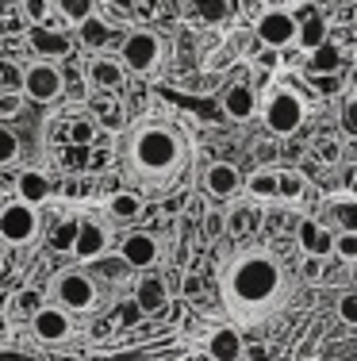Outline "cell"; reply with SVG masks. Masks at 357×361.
Returning a JSON list of instances; mask_svg holds the SVG:
<instances>
[{
	"mask_svg": "<svg viewBox=\"0 0 357 361\" xmlns=\"http://www.w3.org/2000/svg\"><path fill=\"white\" fill-rule=\"evenodd\" d=\"M192 8H196V16L208 20V23L231 20V4H227V0H192Z\"/></svg>",
	"mask_w": 357,
	"mask_h": 361,
	"instance_id": "cell-26",
	"label": "cell"
},
{
	"mask_svg": "<svg viewBox=\"0 0 357 361\" xmlns=\"http://www.w3.org/2000/svg\"><path fill=\"white\" fill-rule=\"evenodd\" d=\"M46 196H50V180H46V173H39V169H23V173L15 177V200H23V204H31V208H39Z\"/></svg>",
	"mask_w": 357,
	"mask_h": 361,
	"instance_id": "cell-16",
	"label": "cell"
},
{
	"mask_svg": "<svg viewBox=\"0 0 357 361\" xmlns=\"http://www.w3.org/2000/svg\"><path fill=\"white\" fill-rule=\"evenodd\" d=\"M108 250V227L104 223H92V219H81V231H77V243H73V257L77 262H96L104 257Z\"/></svg>",
	"mask_w": 357,
	"mask_h": 361,
	"instance_id": "cell-12",
	"label": "cell"
},
{
	"mask_svg": "<svg viewBox=\"0 0 357 361\" xmlns=\"http://www.w3.org/2000/svg\"><path fill=\"white\" fill-rule=\"evenodd\" d=\"M330 216H334L342 235H357V196H334L330 200Z\"/></svg>",
	"mask_w": 357,
	"mask_h": 361,
	"instance_id": "cell-21",
	"label": "cell"
},
{
	"mask_svg": "<svg viewBox=\"0 0 357 361\" xmlns=\"http://www.w3.org/2000/svg\"><path fill=\"white\" fill-rule=\"evenodd\" d=\"M89 77H92L96 89H115V85L123 81V62H119V58H92Z\"/></svg>",
	"mask_w": 357,
	"mask_h": 361,
	"instance_id": "cell-18",
	"label": "cell"
},
{
	"mask_svg": "<svg viewBox=\"0 0 357 361\" xmlns=\"http://www.w3.org/2000/svg\"><path fill=\"white\" fill-rule=\"evenodd\" d=\"M35 231H39V216H35V208L31 204H23V200H12V204H4L0 208V238L4 243H31L35 238Z\"/></svg>",
	"mask_w": 357,
	"mask_h": 361,
	"instance_id": "cell-6",
	"label": "cell"
},
{
	"mask_svg": "<svg viewBox=\"0 0 357 361\" xmlns=\"http://www.w3.org/2000/svg\"><path fill=\"white\" fill-rule=\"evenodd\" d=\"M277 185H280V200L284 204L303 200V192H308V177L300 169H277Z\"/></svg>",
	"mask_w": 357,
	"mask_h": 361,
	"instance_id": "cell-23",
	"label": "cell"
},
{
	"mask_svg": "<svg viewBox=\"0 0 357 361\" xmlns=\"http://www.w3.org/2000/svg\"><path fill=\"white\" fill-rule=\"evenodd\" d=\"M338 123H342L346 135H353V139H357V92L342 100V108H338Z\"/></svg>",
	"mask_w": 357,
	"mask_h": 361,
	"instance_id": "cell-33",
	"label": "cell"
},
{
	"mask_svg": "<svg viewBox=\"0 0 357 361\" xmlns=\"http://www.w3.org/2000/svg\"><path fill=\"white\" fill-rule=\"evenodd\" d=\"M292 361H311V357H292Z\"/></svg>",
	"mask_w": 357,
	"mask_h": 361,
	"instance_id": "cell-44",
	"label": "cell"
},
{
	"mask_svg": "<svg viewBox=\"0 0 357 361\" xmlns=\"http://www.w3.org/2000/svg\"><path fill=\"white\" fill-rule=\"evenodd\" d=\"M134 304H139V312H142V315H158V312H165V304H169V288H165V281H161V277H142L139 285H134Z\"/></svg>",
	"mask_w": 357,
	"mask_h": 361,
	"instance_id": "cell-15",
	"label": "cell"
},
{
	"mask_svg": "<svg viewBox=\"0 0 357 361\" xmlns=\"http://www.w3.org/2000/svg\"><path fill=\"white\" fill-rule=\"evenodd\" d=\"M311 150H315V158L322 166H338V158H342V146H338V139H330V135H319Z\"/></svg>",
	"mask_w": 357,
	"mask_h": 361,
	"instance_id": "cell-29",
	"label": "cell"
},
{
	"mask_svg": "<svg viewBox=\"0 0 357 361\" xmlns=\"http://www.w3.org/2000/svg\"><path fill=\"white\" fill-rule=\"evenodd\" d=\"M50 296L65 312H89V307H96V285H92L89 273H77V269L58 273L50 281Z\"/></svg>",
	"mask_w": 357,
	"mask_h": 361,
	"instance_id": "cell-4",
	"label": "cell"
},
{
	"mask_svg": "<svg viewBox=\"0 0 357 361\" xmlns=\"http://www.w3.org/2000/svg\"><path fill=\"white\" fill-rule=\"evenodd\" d=\"M303 116H308V108H303V100L292 89L269 92V100L261 104V119H265V127L273 135H296L303 127Z\"/></svg>",
	"mask_w": 357,
	"mask_h": 361,
	"instance_id": "cell-3",
	"label": "cell"
},
{
	"mask_svg": "<svg viewBox=\"0 0 357 361\" xmlns=\"http://www.w3.org/2000/svg\"><path fill=\"white\" fill-rule=\"evenodd\" d=\"M119 257H123V265H131V269H150V265H158L161 246H158L154 235H146V231H131V235L119 243Z\"/></svg>",
	"mask_w": 357,
	"mask_h": 361,
	"instance_id": "cell-10",
	"label": "cell"
},
{
	"mask_svg": "<svg viewBox=\"0 0 357 361\" xmlns=\"http://www.w3.org/2000/svg\"><path fill=\"white\" fill-rule=\"evenodd\" d=\"M20 108H23V92H15V89L0 92V119L15 116V111H20Z\"/></svg>",
	"mask_w": 357,
	"mask_h": 361,
	"instance_id": "cell-35",
	"label": "cell"
},
{
	"mask_svg": "<svg viewBox=\"0 0 357 361\" xmlns=\"http://www.w3.org/2000/svg\"><path fill=\"white\" fill-rule=\"evenodd\" d=\"M338 66H342V50L334 47V42H322L319 50H311V70H322V73H334Z\"/></svg>",
	"mask_w": 357,
	"mask_h": 361,
	"instance_id": "cell-24",
	"label": "cell"
},
{
	"mask_svg": "<svg viewBox=\"0 0 357 361\" xmlns=\"http://www.w3.org/2000/svg\"><path fill=\"white\" fill-rule=\"evenodd\" d=\"M23 97L39 100V104H50V100L62 97V73L50 62H31L23 70Z\"/></svg>",
	"mask_w": 357,
	"mask_h": 361,
	"instance_id": "cell-8",
	"label": "cell"
},
{
	"mask_svg": "<svg viewBox=\"0 0 357 361\" xmlns=\"http://www.w3.org/2000/svg\"><path fill=\"white\" fill-rule=\"evenodd\" d=\"M92 139H96V119H89V116L73 119L70 123V142L73 146H92Z\"/></svg>",
	"mask_w": 357,
	"mask_h": 361,
	"instance_id": "cell-28",
	"label": "cell"
},
{
	"mask_svg": "<svg viewBox=\"0 0 357 361\" xmlns=\"http://www.w3.org/2000/svg\"><path fill=\"white\" fill-rule=\"evenodd\" d=\"M0 85H4V92H8V89L20 92V89H23V73H15L8 62H0Z\"/></svg>",
	"mask_w": 357,
	"mask_h": 361,
	"instance_id": "cell-37",
	"label": "cell"
},
{
	"mask_svg": "<svg viewBox=\"0 0 357 361\" xmlns=\"http://www.w3.org/2000/svg\"><path fill=\"white\" fill-rule=\"evenodd\" d=\"M35 42L46 50V54H62V50H65V39L62 35H39V31H35Z\"/></svg>",
	"mask_w": 357,
	"mask_h": 361,
	"instance_id": "cell-38",
	"label": "cell"
},
{
	"mask_svg": "<svg viewBox=\"0 0 357 361\" xmlns=\"http://www.w3.org/2000/svg\"><path fill=\"white\" fill-rule=\"evenodd\" d=\"M77 231H81V219L58 223L54 235H50V246H58V250H73V243H77Z\"/></svg>",
	"mask_w": 357,
	"mask_h": 361,
	"instance_id": "cell-27",
	"label": "cell"
},
{
	"mask_svg": "<svg viewBox=\"0 0 357 361\" xmlns=\"http://www.w3.org/2000/svg\"><path fill=\"white\" fill-rule=\"evenodd\" d=\"M208 357L211 361H242L246 357V342L234 326H219L208 334Z\"/></svg>",
	"mask_w": 357,
	"mask_h": 361,
	"instance_id": "cell-14",
	"label": "cell"
},
{
	"mask_svg": "<svg viewBox=\"0 0 357 361\" xmlns=\"http://www.w3.org/2000/svg\"><path fill=\"white\" fill-rule=\"evenodd\" d=\"M296 243H300V250L308 257H330L334 254V238L319 227L315 216H303L300 223H296Z\"/></svg>",
	"mask_w": 357,
	"mask_h": 361,
	"instance_id": "cell-11",
	"label": "cell"
},
{
	"mask_svg": "<svg viewBox=\"0 0 357 361\" xmlns=\"http://www.w3.org/2000/svg\"><path fill=\"white\" fill-rule=\"evenodd\" d=\"M108 216L115 223H134L142 216V200L134 192H115L112 200H108Z\"/></svg>",
	"mask_w": 357,
	"mask_h": 361,
	"instance_id": "cell-22",
	"label": "cell"
},
{
	"mask_svg": "<svg viewBox=\"0 0 357 361\" xmlns=\"http://www.w3.org/2000/svg\"><path fill=\"white\" fill-rule=\"evenodd\" d=\"M330 39V31H327V20H322V16H311V20H303L300 23V35H296V47L300 50H319L322 42Z\"/></svg>",
	"mask_w": 357,
	"mask_h": 361,
	"instance_id": "cell-20",
	"label": "cell"
},
{
	"mask_svg": "<svg viewBox=\"0 0 357 361\" xmlns=\"http://www.w3.org/2000/svg\"><path fill=\"white\" fill-rule=\"evenodd\" d=\"M77 35H81L84 47H104L108 42V23L96 20V16H89L84 23H77Z\"/></svg>",
	"mask_w": 357,
	"mask_h": 361,
	"instance_id": "cell-25",
	"label": "cell"
},
{
	"mask_svg": "<svg viewBox=\"0 0 357 361\" xmlns=\"http://www.w3.org/2000/svg\"><path fill=\"white\" fill-rule=\"evenodd\" d=\"M161 54H165V47H161V39L154 31H131L123 39V47H119V62L131 73H154Z\"/></svg>",
	"mask_w": 357,
	"mask_h": 361,
	"instance_id": "cell-5",
	"label": "cell"
},
{
	"mask_svg": "<svg viewBox=\"0 0 357 361\" xmlns=\"http://www.w3.org/2000/svg\"><path fill=\"white\" fill-rule=\"evenodd\" d=\"M258 39L265 42V47H292L296 35H300V20H296L292 12H284V8H269V12H261V20H258Z\"/></svg>",
	"mask_w": 357,
	"mask_h": 361,
	"instance_id": "cell-7",
	"label": "cell"
},
{
	"mask_svg": "<svg viewBox=\"0 0 357 361\" xmlns=\"http://www.w3.org/2000/svg\"><path fill=\"white\" fill-rule=\"evenodd\" d=\"M246 192L253 200H280V185H277V169H258L246 177Z\"/></svg>",
	"mask_w": 357,
	"mask_h": 361,
	"instance_id": "cell-19",
	"label": "cell"
},
{
	"mask_svg": "<svg viewBox=\"0 0 357 361\" xmlns=\"http://www.w3.org/2000/svg\"><path fill=\"white\" fill-rule=\"evenodd\" d=\"M58 8L70 23H84L92 16V0H58Z\"/></svg>",
	"mask_w": 357,
	"mask_h": 361,
	"instance_id": "cell-30",
	"label": "cell"
},
{
	"mask_svg": "<svg viewBox=\"0 0 357 361\" xmlns=\"http://www.w3.org/2000/svg\"><path fill=\"white\" fill-rule=\"evenodd\" d=\"M203 188H208L215 200H231L238 188H242V173H238L231 161H215V166H208V173H203Z\"/></svg>",
	"mask_w": 357,
	"mask_h": 361,
	"instance_id": "cell-13",
	"label": "cell"
},
{
	"mask_svg": "<svg viewBox=\"0 0 357 361\" xmlns=\"http://www.w3.org/2000/svg\"><path fill=\"white\" fill-rule=\"evenodd\" d=\"M334 254L357 257V235H338V238H334Z\"/></svg>",
	"mask_w": 357,
	"mask_h": 361,
	"instance_id": "cell-39",
	"label": "cell"
},
{
	"mask_svg": "<svg viewBox=\"0 0 357 361\" xmlns=\"http://www.w3.org/2000/svg\"><path fill=\"white\" fill-rule=\"evenodd\" d=\"M223 111L231 119H250L253 111H258V92H253L250 85H231V89L223 92Z\"/></svg>",
	"mask_w": 357,
	"mask_h": 361,
	"instance_id": "cell-17",
	"label": "cell"
},
{
	"mask_svg": "<svg viewBox=\"0 0 357 361\" xmlns=\"http://www.w3.org/2000/svg\"><path fill=\"white\" fill-rule=\"evenodd\" d=\"M0 361H35V357H31V354H20V350H0Z\"/></svg>",
	"mask_w": 357,
	"mask_h": 361,
	"instance_id": "cell-43",
	"label": "cell"
},
{
	"mask_svg": "<svg viewBox=\"0 0 357 361\" xmlns=\"http://www.w3.org/2000/svg\"><path fill=\"white\" fill-rule=\"evenodd\" d=\"M23 12H27L31 23H42L50 16V0H23Z\"/></svg>",
	"mask_w": 357,
	"mask_h": 361,
	"instance_id": "cell-36",
	"label": "cell"
},
{
	"mask_svg": "<svg viewBox=\"0 0 357 361\" xmlns=\"http://www.w3.org/2000/svg\"><path fill=\"white\" fill-rule=\"evenodd\" d=\"M246 361H273V354L265 346H246Z\"/></svg>",
	"mask_w": 357,
	"mask_h": 361,
	"instance_id": "cell-41",
	"label": "cell"
},
{
	"mask_svg": "<svg viewBox=\"0 0 357 361\" xmlns=\"http://www.w3.org/2000/svg\"><path fill=\"white\" fill-rule=\"evenodd\" d=\"M15 158H20V139H15L8 127H0V169L12 166Z\"/></svg>",
	"mask_w": 357,
	"mask_h": 361,
	"instance_id": "cell-32",
	"label": "cell"
},
{
	"mask_svg": "<svg viewBox=\"0 0 357 361\" xmlns=\"http://www.w3.org/2000/svg\"><path fill=\"white\" fill-rule=\"evenodd\" d=\"M31 326H35V338L39 342H65L73 334L70 312L58 304H42L35 315H31Z\"/></svg>",
	"mask_w": 357,
	"mask_h": 361,
	"instance_id": "cell-9",
	"label": "cell"
},
{
	"mask_svg": "<svg viewBox=\"0 0 357 361\" xmlns=\"http://www.w3.org/2000/svg\"><path fill=\"white\" fill-rule=\"evenodd\" d=\"M338 319L346 326H357V288H346L338 296Z\"/></svg>",
	"mask_w": 357,
	"mask_h": 361,
	"instance_id": "cell-31",
	"label": "cell"
},
{
	"mask_svg": "<svg viewBox=\"0 0 357 361\" xmlns=\"http://www.w3.org/2000/svg\"><path fill=\"white\" fill-rule=\"evenodd\" d=\"M42 304H46V300H42V292H39V288H31V292H20V296H15V307H20L23 315H35Z\"/></svg>",
	"mask_w": 357,
	"mask_h": 361,
	"instance_id": "cell-34",
	"label": "cell"
},
{
	"mask_svg": "<svg viewBox=\"0 0 357 361\" xmlns=\"http://www.w3.org/2000/svg\"><path fill=\"white\" fill-rule=\"evenodd\" d=\"M189 146L184 139L165 123H146L142 131H134L131 139V161L142 177H150L154 185H169L184 169Z\"/></svg>",
	"mask_w": 357,
	"mask_h": 361,
	"instance_id": "cell-2",
	"label": "cell"
},
{
	"mask_svg": "<svg viewBox=\"0 0 357 361\" xmlns=\"http://www.w3.org/2000/svg\"><path fill=\"white\" fill-rule=\"evenodd\" d=\"M319 269H322V257H308V262H303V277L308 281H315Z\"/></svg>",
	"mask_w": 357,
	"mask_h": 361,
	"instance_id": "cell-42",
	"label": "cell"
},
{
	"mask_svg": "<svg viewBox=\"0 0 357 361\" xmlns=\"http://www.w3.org/2000/svg\"><path fill=\"white\" fill-rule=\"evenodd\" d=\"M284 292V265L269 250H242L223 265V304L238 323L269 319Z\"/></svg>",
	"mask_w": 357,
	"mask_h": 361,
	"instance_id": "cell-1",
	"label": "cell"
},
{
	"mask_svg": "<svg viewBox=\"0 0 357 361\" xmlns=\"http://www.w3.org/2000/svg\"><path fill=\"white\" fill-rule=\"evenodd\" d=\"M203 231H208L211 238H215V235H223V231H227V216H223V212H211V216L203 219Z\"/></svg>",
	"mask_w": 357,
	"mask_h": 361,
	"instance_id": "cell-40",
	"label": "cell"
}]
</instances>
